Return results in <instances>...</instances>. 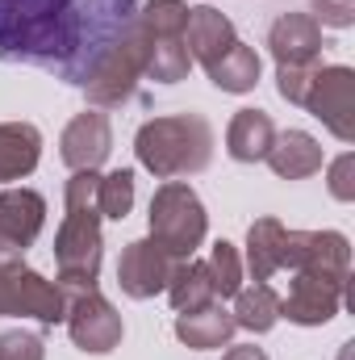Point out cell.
<instances>
[{
    "mask_svg": "<svg viewBox=\"0 0 355 360\" xmlns=\"http://www.w3.org/2000/svg\"><path fill=\"white\" fill-rule=\"evenodd\" d=\"M142 0H0V63L84 84L134 30Z\"/></svg>",
    "mask_w": 355,
    "mask_h": 360,
    "instance_id": "6da1fadb",
    "label": "cell"
},
{
    "mask_svg": "<svg viewBox=\"0 0 355 360\" xmlns=\"http://www.w3.org/2000/svg\"><path fill=\"white\" fill-rule=\"evenodd\" d=\"M105 260V239H100V210H96V172H72L67 180V214L55 235V269H59V289L80 293L96 289Z\"/></svg>",
    "mask_w": 355,
    "mask_h": 360,
    "instance_id": "7a4b0ae2",
    "label": "cell"
},
{
    "mask_svg": "<svg viewBox=\"0 0 355 360\" xmlns=\"http://www.w3.org/2000/svg\"><path fill=\"white\" fill-rule=\"evenodd\" d=\"M138 164L159 180L196 176L213 160V126L201 113H163L138 126L134 134Z\"/></svg>",
    "mask_w": 355,
    "mask_h": 360,
    "instance_id": "3957f363",
    "label": "cell"
},
{
    "mask_svg": "<svg viewBox=\"0 0 355 360\" xmlns=\"http://www.w3.org/2000/svg\"><path fill=\"white\" fill-rule=\"evenodd\" d=\"M147 222H151V239L176 260H192V252L209 235V214H205L196 188L184 180H163L155 188Z\"/></svg>",
    "mask_w": 355,
    "mask_h": 360,
    "instance_id": "277c9868",
    "label": "cell"
},
{
    "mask_svg": "<svg viewBox=\"0 0 355 360\" xmlns=\"http://www.w3.org/2000/svg\"><path fill=\"white\" fill-rule=\"evenodd\" d=\"M142 76H147V34H142V25L134 21V30L92 68L88 80H84L80 89L88 92L92 109H117V105L134 101Z\"/></svg>",
    "mask_w": 355,
    "mask_h": 360,
    "instance_id": "5b68a950",
    "label": "cell"
},
{
    "mask_svg": "<svg viewBox=\"0 0 355 360\" xmlns=\"http://www.w3.org/2000/svg\"><path fill=\"white\" fill-rule=\"evenodd\" d=\"M38 319L42 327H55L67 319V297L55 281L34 272L25 260L0 264V319Z\"/></svg>",
    "mask_w": 355,
    "mask_h": 360,
    "instance_id": "8992f818",
    "label": "cell"
},
{
    "mask_svg": "<svg viewBox=\"0 0 355 360\" xmlns=\"http://www.w3.org/2000/svg\"><path fill=\"white\" fill-rule=\"evenodd\" d=\"M67 335L80 352L88 356H109L121 335H126V323L117 314V306L100 293V289H80V293H67Z\"/></svg>",
    "mask_w": 355,
    "mask_h": 360,
    "instance_id": "52a82bcc",
    "label": "cell"
},
{
    "mask_svg": "<svg viewBox=\"0 0 355 360\" xmlns=\"http://www.w3.org/2000/svg\"><path fill=\"white\" fill-rule=\"evenodd\" d=\"M339 143H355V72L335 63V68H322L314 72L309 92L301 101Z\"/></svg>",
    "mask_w": 355,
    "mask_h": 360,
    "instance_id": "ba28073f",
    "label": "cell"
},
{
    "mask_svg": "<svg viewBox=\"0 0 355 360\" xmlns=\"http://www.w3.org/2000/svg\"><path fill=\"white\" fill-rule=\"evenodd\" d=\"M280 269L288 272H322L335 281H351V243L339 231H284Z\"/></svg>",
    "mask_w": 355,
    "mask_h": 360,
    "instance_id": "9c48e42d",
    "label": "cell"
},
{
    "mask_svg": "<svg viewBox=\"0 0 355 360\" xmlns=\"http://www.w3.org/2000/svg\"><path fill=\"white\" fill-rule=\"evenodd\" d=\"M46 226V197L25 188V184H8L0 188V264H13L25 256V248H34V239Z\"/></svg>",
    "mask_w": 355,
    "mask_h": 360,
    "instance_id": "30bf717a",
    "label": "cell"
},
{
    "mask_svg": "<svg viewBox=\"0 0 355 360\" xmlns=\"http://www.w3.org/2000/svg\"><path fill=\"white\" fill-rule=\"evenodd\" d=\"M347 302V285L322 272H293L288 293L280 297V319L297 323V327H322L330 323Z\"/></svg>",
    "mask_w": 355,
    "mask_h": 360,
    "instance_id": "8fae6325",
    "label": "cell"
},
{
    "mask_svg": "<svg viewBox=\"0 0 355 360\" xmlns=\"http://www.w3.org/2000/svg\"><path fill=\"white\" fill-rule=\"evenodd\" d=\"M176 264H180L176 256H168L151 235H147V239H134V243L121 248V260H117V285H121L126 297L147 302V297H155V293L168 289V281H172Z\"/></svg>",
    "mask_w": 355,
    "mask_h": 360,
    "instance_id": "7c38bea8",
    "label": "cell"
},
{
    "mask_svg": "<svg viewBox=\"0 0 355 360\" xmlns=\"http://www.w3.org/2000/svg\"><path fill=\"white\" fill-rule=\"evenodd\" d=\"M113 151V126L105 117V109H84L76 113L63 134H59V155L72 172H96Z\"/></svg>",
    "mask_w": 355,
    "mask_h": 360,
    "instance_id": "4fadbf2b",
    "label": "cell"
},
{
    "mask_svg": "<svg viewBox=\"0 0 355 360\" xmlns=\"http://www.w3.org/2000/svg\"><path fill=\"white\" fill-rule=\"evenodd\" d=\"M322 25L309 13H280L267 30V51L276 68H314L322 59Z\"/></svg>",
    "mask_w": 355,
    "mask_h": 360,
    "instance_id": "5bb4252c",
    "label": "cell"
},
{
    "mask_svg": "<svg viewBox=\"0 0 355 360\" xmlns=\"http://www.w3.org/2000/svg\"><path fill=\"white\" fill-rule=\"evenodd\" d=\"M239 42V30L234 21L213 8V4H201V8H188V25H184V46L192 55V63L201 68H213L230 46Z\"/></svg>",
    "mask_w": 355,
    "mask_h": 360,
    "instance_id": "9a60e30c",
    "label": "cell"
},
{
    "mask_svg": "<svg viewBox=\"0 0 355 360\" xmlns=\"http://www.w3.org/2000/svg\"><path fill=\"white\" fill-rule=\"evenodd\" d=\"M234 314L222 306V302H209L201 310H184L176 314V340L196 348V352H213V348H226L234 340Z\"/></svg>",
    "mask_w": 355,
    "mask_h": 360,
    "instance_id": "2e32d148",
    "label": "cell"
},
{
    "mask_svg": "<svg viewBox=\"0 0 355 360\" xmlns=\"http://www.w3.org/2000/svg\"><path fill=\"white\" fill-rule=\"evenodd\" d=\"M264 160L280 180H305L322 172V143L309 130H284L272 139V151Z\"/></svg>",
    "mask_w": 355,
    "mask_h": 360,
    "instance_id": "e0dca14e",
    "label": "cell"
},
{
    "mask_svg": "<svg viewBox=\"0 0 355 360\" xmlns=\"http://www.w3.org/2000/svg\"><path fill=\"white\" fill-rule=\"evenodd\" d=\"M42 160V130L34 122H0V184L25 180Z\"/></svg>",
    "mask_w": 355,
    "mask_h": 360,
    "instance_id": "ac0fdd59",
    "label": "cell"
},
{
    "mask_svg": "<svg viewBox=\"0 0 355 360\" xmlns=\"http://www.w3.org/2000/svg\"><path fill=\"white\" fill-rule=\"evenodd\" d=\"M272 139H276V126L264 109H239L226 126V151L239 164H260L272 151Z\"/></svg>",
    "mask_w": 355,
    "mask_h": 360,
    "instance_id": "d6986e66",
    "label": "cell"
},
{
    "mask_svg": "<svg viewBox=\"0 0 355 360\" xmlns=\"http://www.w3.org/2000/svg\"><path fill=\"white\" fill-rule=\"evenodd\" d=\"M284 222L280 218H255L247 231V260L243 272H251L255 281H272L280 272V256H284Z\"/></svg>",
    "mask_w": 355,
    "mask_h": 360,
    "instance_id": "ffe728a7",
    "label": "cell"
},
{
    "mask_svg": "<svg viewBox=\"0 0 355 360\" xmlns=\"http://www.w3.org/2000/svg\"><path fill=\"white\" fill-rule=\"evenodd\" d=\"M234 327L251 331V335H264L280 323V293L267 285V281H255V285H243L234 293Z\"/></svg>",
    "mask_w": 355,
    "mask_h": 360,
    "instance_id": "44dd1931",
    "label": "cell"
},
{
    "mask_svg": "<svg viewBox=\"0 0 355 360\" xmlns=\"http://www.w3.org/2000/svg\"><path fill=\"white\" fill-rule=\"evenodd\" d=\"M209 72V80H213V89L222 92H234V96H243V92H251L260 84V55H255V46H247V42H234L213 68H205Z\"/></svg>",
    "mask_w": 355,
    "mask_h": 360,
    "instance_id": "7402d4cb",
    "label": "cell"
},
{
    "mask_svg": "<svg viewBox=\"0 0 355 360\" xmlns=\"http://www.w3.org/2000/svg\"><path fill=\"white\" fill-rule=\"evenodd\" d=\"M163 293L172 297L176 314H184V310H201V306L217 302V293H213V276H209V264H205V260H180Z\"/></svg>",
    "mask_w": 355,
    "mask_h": 360,
    "instance_id": "603a6c76",
    "label": "cell"
},
{
    "mask_svg": "<svg viewBox=\"0 0 355 360\" xmlns=\"http://www.w3.org/2000/svg\"><path fill=\"white\" fill-rule=\"evenodd\" d=\"M188 72H192V55H188L184 38H151L147 34V80H155V84H180Z\"/></svg>",
    "mask_w": 355,
    "mask_h": 360,
    "instance_id": "cb8c5ba5",
    "label": "cell"
},
{
    "mask_svg": "<svg viewBox=\"0 0 355 360\" xmlns=\"http://www.w3.org/2000/svg\"><path fill=\"white\" fill-rule=\"evenodd\" d=\"M96 210L109 222H121L134 210V172L130 168H113V172L96 176Z\"/></svg>",
    "mask_w": 355,
    "mask_h": 360,
    "instance_id": "d4e9b609",
    "label": "cell"
},
{
    "mask_svg": "<svg viewBox=\"0 0 355 360\" xmlns=\"http://www.w3.org/2000/svg\"><path fill=\"white\" fill-rule=\"evenodd\" d=\"M138 25L151 38H184L188 4L184 0H147V4H138Z\"/></svg>",
    "mask_w": 355,
    "mask_h": 360,
    "instance_id": "484cf974",
    "label": "cell"
},
{
    "mask_svg": "<svg viewBox=\"0 0 355 360\" xmlns=\"http://www.w3.org/2000/svg\"><path fill=\"white\" fill-rule=\"evenodd\" d=\"M205 264H209V276H213V293H217V297H234V293L243 289V256H239V248H234V243L217 239Z\"/></svg>",
    "mask_w": 355,
    "mask_h": 360,
    "instance_id": "4316f807",
    "label": "cell"
},
{
    "mask_svg": "<svg viewBox=\"0 0 355 360\" xmlns=\"http://www.w3.org/2000/svg\"><path fill=\"white\" fill-rule=\"evenodd\" d=\"M0 360H46V344L34 331H4L0 335Z\"/></svg>",
    "mask_w": 355,
    "mask_h": 360,
    "instance_id": "83f0119b",
    "label": "cell"
},
{
    "mask_svg": "<svg viewBox=\"0 0 355 360\" xmlns=\"http://www.w3.org/2000/svg\"><path fill=\"white\" fill-rule=\"evenodd\" d=\"M314 72H318V63H314V68H276V92H280L288 105H301L305 92H309Z\"/></svg>",
    "mask_w": 355,
    "mask_h": 360,
    "instance_id": "f1b7e54d",
    "label": "cell"
},
{
    "mask_svg": "<svg viewBox=\"0 0 355 360\" xmlns=\"http://www.w3.org/2000/svg\"><path fill=\"white\" fill-rule=\"evenodd\" d=\"M330 197L335 201H355V155L351 151H343L335 164H330Z\"/></svg>",
    "mask_w": 355,
    "mask_h": 360,
    "instance_id": "f546056e",
    "label": "cell"
},
{
    "mask_svg": "<svg viewBox=\"0 0 355 360\" xmlns=\"http://www.w3.org/2000/svg\"><path fill=\"white\" fill-rule=\"evenodd\" d=\"M318 25H335V30H347L355 21V0H314V13H309Z\"/></svg>",
    "mask_w": 355,
    "mask_h": 360,
    "instance_id": "4dcf8cb0",
    "label": "cell"
},
{
    "mask_svg": "<svg viewBox=\"0 0 355 360\" xmlns=\"http://www.w3.org/2000/svg\"><path fill=\"white\" fill-rule=\"evenodd\" d=\"M222 360H267L264 348H255V344H243V348H230Z\"/></svg>",
    "mask_w": 355,
    "mask_h": 360,
    "instance_id": "1f68e13d",
    "label": "cell"
},
{
    "mask_svg": "<svg viewBox=\"0 0 355 360\" xmlns=\"http://www.w3.org/2000/svg\"><path fill=\"white\" fill-rule=\"evenodd\" d=\"M355 356V344H343V356H339V360H351Z\"/></svg>",
    "mask_w": 355,
    "mask_h": 360,
    "instance_id": "d6a6232c",
    "label": "cell"
}]
</instances>
